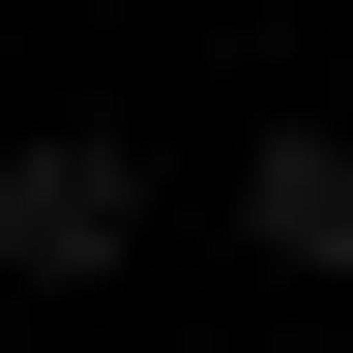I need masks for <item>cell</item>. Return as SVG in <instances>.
<instances>
[{
	"instance_id": "6da1fadb",
	"label": "cell",
	"mask_w": 353,
	"mask_h": 353,
	"mask_svg": "<svg viewBox=\"0 0 353 353\" xmlns=\"http://www.w3.org/2000/svg\"><path fill=\"white\" fill-rule=\"evenodd\" d=\"M118 236H148V148H118V118H30V148H0V265H30V294H88Z\"/></svg>"
},
{
	"instance_id": "7a4b0ae2",
	"label": "cell",
	"mask_w": 353,
	"mask_h": 353,
	"mask_svg": "<svg viewBox=\"0 0 353 353\" xmlns=\"http://www.w3.org/2000/svg\"><path fill=\"white\" fill-rule=\"evenodd\" d=\"M236 236L294 265V294H353V118H265L236 148Z\"/></svg>"
},
{
	"instance_id": "3957f363",
	"label": "cell",
	"mask_w": 353,
	"mask_h": 353,
	"mask_svg": "<svg viewBox=\"0 0 353 353\" xmlns=\"http://www.w3.org/2000/svg\"><path fill=\"white\" fill-rule=\"evenodd\" d=\"M294 353H353V324H294Z\"/></svg>"
}]
</instances>
